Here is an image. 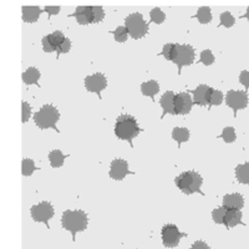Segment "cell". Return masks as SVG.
Instances as JSON below:
<instances>
[{"instance_id": "obj_29", "label": "cell", "mask_w": 249, "mask_h": 249, "mask_svg": "<svg viewBox=\"0 0 249 249\" xmlns=\"http://www.w3.org/2000/svg\"><path fill=\"white\" fill-rule=\"evenodd\" d=\"M150 18L152 23L159 24V25L164 23V20H166V15H164V13L160 8H153L150 12Z\"/></svg>"}, {"instance_id": "obj_35", "label": "cell", "mask_w": 249, "mask_h": 249, "mask_svg": "<svg viewBox=\"0 0 249 249\" xmlns=\"http://www.w3.org/2000/svg\"><path fill=\"white\" fill-rule=\"evenodd\" d=\"M104 18H105V12H104L102 6H92L93 23H101L102 20H104Z\"/></svg>"}, {"instance_id": "obj_20", "label": "cell", "mask_w": 249, "mask_h": 249, "mask_svg": "<svg viewBox=\"0 0 249 249\" xmlns=\"http://www.w3.org/2000/svg\"><path fill=\"white\" fill-rule=\"evenodd\" d=\"M141 92L143 96H148L155 101V95L160 92V85L156 80H150V81L143 82L141 85Z\"/></svg>"}, {"instance_id": "obj_41", "label": "cell", "mask_w": 249, "mask_h": 249, "mask_svg": "<svg viewBox=\"0 0 249 249\" xmlns=\"http://www.w3.org/2000/svg\"><path fill=\"white\" fill-rule=\"evenodd\" d=\"M244 18H246V19H248V21H249V6H248V9H247V13L244 14Z\"/></svg>"}, {"instance_id": "obj_3", "label": "cell", "mask_w": 249, "mask_h": 249, "mask_svg": "<svg viewBox=\"0 0 249 249\" xmlns=\"http://www.w3.org/2000/svg\"><path fill=\"white\" fill-rule=\"evenodd\" d=\"M175 183L176 186L178 187V190H181V192H183L184 195H192V193L203 195V192L201 191L203 178L196 171H187V172L181 173V175L176 177Z\"/></svg>"}, {"instance_id": "obj_34", "label": "cell", "mask_w": 249, "mask_h": 249, "mask_svg": "<svg viewBox=\"0 0 249 249\" xmlns=\"http://www.w3.org/2000/svg\"><path fill=\"white\" fill-rule=\"evenodd\" d=\"M219 19H221V23H219V25L226 26V28H232L235 23V19L233 18V15L231 14L230 12L222 13L221 17H219Z\"/></svg>"}, {"instance_id": "obj_21", "label": "cell", "mask_w": 249, "mask_h": 249, "mask_svg": "<svg viewBox=\"0 0 249 249\" xmlns=\"http://www.w3.org/2000/svg\"><path fill=\"white\" fill-rule=\"evenodd\" d=\"M40 71L36 68H29L28 70H25V72H23L21 77H23V81L25 85H39V79H40Z\"/></svg>"}, {"instance_id": "obj_18", "label": "cell", "mask_w": 249, "mask_h": 249, "mask_svg": "<svg viewBox=\"0 0 249 249\" xmlns=\"http://www.w3.org/2000/svg\"><path fill=\"white\" fill-rule=\"evenodd\" d=\"M43 9L39 6H23L21 13H23V20L25 23H36L39 17L43 14Z\"/></svg>"}, {"instance_id": "obj_25", "label": "cell", "mask_w": 249, "mask_h": 249, "mask_svg": "<svg viewBox=\"0 0 249 249\" xmlns=\"http://www.w3.org/2000/svg\"><path fill=\"white\" fill-rule=\"evenodd\" d=\"M196 18L201 24H210L212 21V12L210 6H201L196 14Z\"/></svg>"}, {"instance_id": "obj_27", "label": "cell", "mask_w": 249, "mask_h": 249, "mask_svg": "<svg viewBox=\"0 0 249 249\" xmlns=\"http://www.w3.org/2000/svg\"><path fill=\"white\" fill-rule=\"evenodd\" d=\"M35 170H37V168L35 167V163L33 160L31 159L23 160V162H21V175H23L24 177H30V176L34 173Z\"/></svg>"}, {"instance_id": "obj_6", "label": "cell", "mask_w": 249, "mask_h": 249, "mask_svg": "<svg viewBox=\"0 0 249 249\" xmlns=\"http://www.w3.org/2000/svg\"><path fill=\"white\" fill-rule=\"evenodd\" d=\"M30 214L31 218H33L35 222L45 223L46 228L50 230L49 221L54 217V207H53V204H51L50 202H40L39 204H35V206L31 207Z\"/></svg>"}, {"instance_id": "obj_22", "label": "cell", "mask_w": 249, "mask_h": 249, "mask_svg": "<svg viewBox=\"0 0 249 249\" xmlns=\"http://www.w3.org/2000/svg\"><path fill=\"white\" fill-rule=\"evenodd\" d=\"M191 133L188 128L186 127H175L172 130V139L178 143V147H181V144L183 142H187L190 140Z\"/></svg>"}, {"instance_id": "obj_12", "label": "cell", "mask_w": 249, "mask_h": 249, "mask_svg": "<svg viewBox=\"0 0 249 249\" xmlns=\"http://www.w3.org/2000/svg\"><path fill=\"white\" fill-rule=\"evenodd\" d=\"M193 99L188 92L176 93L175 97V112L176 115H188L192 110Z\"/></svg>"}, {"instance_id": "obj_24", "label": "cell", "mask_w": 249, "mask_h": 249, "mask_svg": "<svg viewBox=\"0 0 249 249\" xmlns=\"http://www.w3.org/2000/svg\"><path fill=\"white\" fill-rule=\"evenodd\" d=\"M49 161H50V166L53 168L62 167L64 162H65V156L62 155L60 150H53L49 153Z\"/></svg>"}, {"instance_id": "obj_7", "label": "cell", "mask_w": 249, "mask_h": 249, "mask_svg": "<svg viewBox=\"0 0 249 249\" xmlns=\"http://www.w3.org/2000/svg\"><path fill=\"white\" fill-rule=\"evenodd\" d=\"M176 46H177V54H176V59L173 62L178 68V75H181L182 68L192 65L195 62L196 50L193 49V46L188 45V44H184V45L176 44Z\"/></svg>"}, {"instance_id": "obj_19", "label": "cell", "mask_w": 249, "mask_h": 249, "mask_svg": "<svg viewBox=\"0 0 249 249\" xmlns=\"http://www.w3.org/2000/svg\"><path fill=\"white\" fill-rule=\"evenodd\" d=\"M238 224H243L242 222V212L241 210H228L224 217V226L230 230Z\"/></svg>"}, {"instance_id": "obj_15", "label": "cell", "mask_w": 249, "mask_h": 249, "mask_svg": "<svg viewBox=\"0 0 249 249\" xmlns=\"http://www.w3.org/2000/svg\"><path fill=\"white\" fill-rule=\"evenodd\" d=\"M70 17H74L80 25H89L93 23L92 6H77L74 14Z\"/></svg>"}, {"instance_id": "obj_40", "label": "cell", "mask_w": 249, "mask_h": 249, "mask_svg": "<svg viewBox=\"0 0 249 249\" xmlns=\"http://www.w3.org/2000/svg\"><path fill=\"white\" fill-rule=\"evenodd\" d=\"M190 249H211V248L208 247V244H207L206 242L197 241V242H195L192 246H191Z\"/></svg>"}, {"instance_id": "obj_11", "label": "cell", "mask_w": 249, "mask_h": 249, "mask_svg": "<svg viewBox=\"0 0 249 249\" xmlns=\"http://www.w3.org/2000/svg\"><path fill=\"white\" fill-rule=\"evenodd\" d=\"M127 175H133L128 170V162L124 159H115L110 164V172L108 176L115 181H122Z\"/></svg>"}, {"instance_id": "obj_5", "label": "cell", "mask_w": 249, "mask_h": 249, "mask_svg": "<svg viewBox=\"0 0 249 249\" xmlns=\"http://www.w3.org/2000/svg\"><path fill=\"white\" fill-rule=\"evenodd\" d=\"M124 26L132 39H141L148 34V24L144 21L141 13H132L124 20Z\"/></svg>"}, {"instance_id": "obj_13", "label": "cell", "mask_w": 249, "mask_h": 249, "mask_svg": "<svg viewBox=\"0 0 249 249\" xmlns=\"http://www.w3.org/2000/svg\"><path fill=\"white\" fill-rule=\"evenodd\" d=\"M213 89L210 88V86L207 85H198L196 88V90H193V104L196 105L202 106H208L210 105V97H211V93H212Z\"/></svg>"}, {"instance_id": "obj_36", "label": "cell", "mask_w": 249, "mask_h": 249, "mask_svg": "<svg viewBox=\"0 0 249 249\" xmlns=\"http://www.w3.org/2000/svg\"><path fill=\"white\" fill-rule=\"evenodd\" d=\"M31 116V107L29 105V102L23 101L21 102V122L25 124V122L29 121Z\"/></svg>"}, {"instance_id": "obj_4", "label": "cell", "mask_w": 249, "mask_h": 249, "mask_svg": "<svg viewBox=\"0 0 249 249\" xmlns=\"http://www.w3.org/2000/svg\"><path fill=\"white\" fill-rule=\"evenodd\" d=\"M60 119V112L55 106L44 105L34 115V122L40 130H46V128H54L56 132H59L56 127V124Z\"/></svg>"}, {"instance_id": "obj_37", "label": "cell", "mask_w": 249, "mask_h": 249, "mask_svg": "<svg viewBox=\"0 0 249 249\" xmlns=\"http://www.w3.org/2000/svg\"><path fill=\"white\" fill-rule=\"evenodd\" d=\"M71 50V41L70 39H68V37H65L64 39V41H62L61 44H60L59 49H57V59H59V56L61 54H68L69 51Z\"/></svg>"}, {"instance_id": "obj_8", "label": "cell", "mask_w": 249, "mask_h": 249, "mask_svg": "<svg viewBox=\"0 0 249 249\" xmlns=\"http://www.w3.org/2000/svg\"><path fill=\"white\" fill-rule=\"evenodd\" d=\"M161 237L162 243H163L164 247H167V248H175V247H177L179 244L181 238L187 237V234L186 233L179 232L177 226L168 223L164 224V226L162 227Z\"/></svg>"}, {"instance_id": "obj_28", "label": "cell", "mask_w": 249, "mask_h": 249, "mask_svg": "<svg viewBox=\"0 0 249 249\" xmlns=\"http://www.w3.org/2000/svg\"><path fill=\"white\" fill-rule=\"evenodd\" d=\"M227 208L224 206L222 207H218L215 210H213L212 212V219L214 223L217 224H224V217H226V213H227Z\"/></svg>"}, {"instance_id": "obj_39", "label": "cell", "mask_w": 249, "mask_h": 249, "mask_svg": "<svg viewBox=\"0 0 249 249\" xmlns=\"http://www.w3.org/2000/svg\"><path fill=\"white\" fill-rule=\"evenodd\" d=\"M60 6H45L44 8V12L48 13L49 17H53V15H57L60 13Z\"/></svg>"}, {"instance_id": "obj_10", "label": "cell", "mask_w": 249, "mask_h": 249, "mask_svg": "<svg viewBox=\"0 0 249 249\" xmlns=\"http://www.w3.org/2000/svg\"><path fill=\"white\" fill-rule=\"evenodd\" d=\"M84 84H85V88L89 92L97 93L100 99H101L102 90H105L107 88V79L101 72H96V74L86 76Z\"/></svg>"}, {"instance_id": "obj_33", "label": "cell", "mask_w": 249, "mask_h": 249, "mask_svg": "<svg viewBox=\"0 0 249 249\" xmlns=\"http://www.w3.org/2000/svg\"><path fill=\"white\" fill-rule=\"evenodd\" d=\"M224 96H223V92L219 90H213L212 93H211V97H210V108L212 106H219L223 102Z\"/></svg>"}, {"instance_id": "obj_31", "label": "cell", "mask_w": 249, "mask_h": 249, "mask_svg": "<svg viewBox=\"0 0 249 249\" xmlns=\"http://www.w3.org/2000/svg\"><path fill=\"white\" fill-rule=\"evenodd\" d=\"M219 137L223 139V141L226 143H232L237 139V135H235V130L233 127H224L223 131H222V135Z\"/></svg>"}, {"instance_id": "obj_23", "label": "cell", "mask_w": 249, "mask_h": 249, "mask_svg": "<svg viewBox=\"0 0 249 249\" xmlns=\"http://www.w3.org/2000/svg\"><path fill=\"white\" fill-rule=\"evenodd\" d=\"M235 177L241 183L249 184V161L235 167Z\"/></svg>"}, {"instance_id": "obj_38", "label": "cell", "mask_w": 249, "mask_h": 249, "mask_svg": "<svg viewBox=\"0 0 249 249\" xmlns=\"http://www.w3.org/2000/svg\"><path fill=\"white\" fill-rule=\"evenodd\" d=\"M239 82L242 85H244L246 89H249V71H242L241 75H239Z\"/></svg>"}, {"instance_id": "obj_1", "label": "cell", "mask_w": 249, "mask_h": 249, "mask_svg": "<svg viewBox=\"0 0 249 249\" xmlns=\"http://www.w3.org/2000/svg\"><path fill=\"white\" fill-rule=\"evenodd\" d=\"M89 218L84 211H65L62 213L61 226L64 230L69 231L72 234V241L76 239V233L84 232L88 228Z\"/></svg>"}, {"instance_id": "obj_14", "label": "cell", "mask_w": 249, "mask_h": 249, "mask_svg": "<svg viewBox=\"0 0 249 249\" xmlns=\"http://www.w3.org/2000/svg\"><path fill=\"white\" fill-rule=\"evenodd\" d=\"M65 36L61 31H54L51 34L46 35L43 37V50L45 53H53V51H57L60 44L64 41Z\"/></svg>"}, {"instance_id": "obj_2", "label": "cell", "mask_w": 249, "mask_h": 249, "mask_svg": "<svg viewBox=\"0 0 249 249\" xmlns=\"http://www.w3.org/2000/svg\"><path fill=\"white\" fill-rule=\"evenodd\" d=\"M141 131L136 119L131 115H121L117 117L116 124H115V135L119 140L127 141L131 144V147H133L132 140L139 136Z\"/></svg>"}, {"instance_id": "obj_32", "label": "cell", "mask_w": 249, "mask_h": 249, "mask_svg": "<svg viewBox=\"0 0 249 249\" xmlns=\"http://www.w3.org/2000/svg\"><path fill=\"white\" fill-rule=\"evenodd\" d=\"M214 55L212 54V51L210 49H206L201 53V56H199V62L204 64L206 66H211L214 64Z\"/></svg>"}, {"instance_id": "obj_16", "label": "cell", "mask_w": 249, "mask_h": 249, "mask_svg": "<svg viewBox=\"0 0 249 249\" xmlns=\"http://www.w3.org/2000/svg\"><path fill=\"white\" fill-rule=\"evenodd\" d=\"M223 206L227 210H242L244 206V198L241 193H231L223 197Z\"/></svg>"}, {"instance_id": "obj_30", "label": "cell", "mask_w": 249, "mask_h": 249, "mask_svg": "<svg viewBox=\"0 0 249 249\" xmlns=\"http://www.w3.org/2000/svg\"><path fill=\"white\" fill-rule=\"evenodd\" d=\"M112 35L117 43H124V41H127L128 31L126 29V26H119L116 30L112 31Z\"/></svg>"}, {"instance_id": "obj_9", "label": "cell", "mask_w": 249, "mask_h": 249, "mask_svg": "<svg viewBox=\"0 0 249 249\" xmlns=\"http://www.w3.org/2000/svg\"><path fill=\"white\" fill-rule=\"evenodd\" d=\"M248 95L244 91L230 90L226 95V104L234 111V117L237 116L238 110H243L248 106Z\"/></svg>"}, {"instance_id": "obj_17", "label": "cell", "mask_w": 249, "mask_h": 249, "mask_svg": "<svg viewBox=\"0 0 249 249\" xmlns=\"http://www.w3.org/2000/svg\"><path fill=\"white\" fill-rule=\"evenodd\" d=\"M175 92L173 91H167L162 95L161 100H160V105H161L163 113H162V117L166 115V113H171V115H176L175 112Z\"/></svg>"}, {"instance_id": "obj_26", "label": "cell", "mask_w": 249, "mask_h": 249, "mask_svg": "<svg viewBox=\"0 0 249 249\" xmlns=\"http://www.w3.org/2000/svg\"><path fill=\"white\" fill-rule=\"evenodd\" d=\"M176 54H177V46H176V44H166V45L163 46V49H162L161 54L162 56H164V59L168 60V61H175L176 59Z\"/></svg>"}]
</instances>
